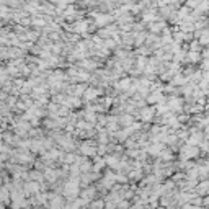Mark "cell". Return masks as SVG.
<instances>
[{"label": "cell", "instance_id": "6da1fadb", "mask_svg": "<svg viewBox=\"0 0 209 209\" xmlns=\"http://www.w3.org/2000/svg\"><path fill=\"white\" fill-rule=\"evenodd\" d=\"M199 155V149H198V145H185L183 149H181V160H188V158H194V157H198Z\"/></svg>", "mask_w": 209, "mask_h": 209}, {"label": "cell", "instance_id": "7a4b0ae2", "mask_svg": "<svg viewBox=\"0 0 209 209\" xmlns=\"http://www.w3.org/2000/svg\"><path fill=\"white\" fill-rule=\"evenodd\" d=\"M183 100L178 97H172L168 98V101H167V106H168V111H181L183 110Z\"/></svg>", "mask_w": 209, "mask_h": 209}, {"label": "cell", "instance_id": "3957f363", "mask_svg": "<svg viewBox=\"0 0 209 209\" xmlns=\"http://www.w3.org/2000/svg\"><path fill=\"white\" fill-rule=\"evenodd\" d=\"M97 16V20H95V25L97 26H103V25H108V23H111L113 20H114V16L111 15H95Z\"/></svg>", "mask_w": 209, "mask_h": 209}, {"label": "cell", "instance_id": "277c9868", "mask_svg": "<svg viewBox=\"0 0 209 209\" xmlns=\"http://www.w3.org/2000/svg\"><path fill=\"white\" fill-rule=\"evenodd\" d=\"M141 116H142V121H150L155 116V108H144L141 111Z\"/></svg>", "mask_w": 209, "mask_h": 209}, {"label": "cell", "instance_id": "5b68a950", "mask_svg": "<svg viewBox=\"0 0 209 209\" xmlns=\"http://www.w3.org/2000/svg\"><path fill=\"white\" fill-rule=\"evenodd\" d=\"M189 78L186 75H181V74H177V75L172 77V83L173 85H185V83H188Z\"/></svg>", "mask_w": 209, "mask_h": 209}, {"label": "cell", "instance_id": "8992f818", "mask_svg": "<svg viewBox=\"0 0 209 209\" xmlns=\"http://www.w3.org/2000/svg\"><path fill=\"white\" fill-rule=\"evenodd\" d=\"M23 191L25 193H39V185L36 181H30V183H26L23 186Z\"/></svg>", "mask_w": 209, "mask_h": 209}, {"label": "cell", "instance_id": "52a82bcc", "mask_svg": "<svg viewBox=\"0 0 209 209\" xmlns=\"http://www.w3.org/2000/svg\"><path fill=\"white\" fill-rule=\"evenodd\" d=\"M75 28H70V31H74V33H85V31L88 30V23L87 21H77Z\"/></svg>", "mask_w": 209, "mask_h": 209}, {"label": "cell", "instance_id": "ba28073f", "mask_svg": "<svg viewBox=\"0 0 209 209\" xmlns=\"http://www.w3.org/2000/svg\"><path fill=\"white\" fill-rule=\"evenodd\" d=\"M80 152L83 154V155H95V149L92 147V142H85L80 145Z\"/></svg>", "mask_w": 209, "mask_h": 209}, {"label": "cell", "instance_id": "9c48e42d", "mask_svg": "<svg viewBox=\"0 0 209 209\" xmlns=\"http://www.w3.org/2000/svg\"><path fill=\"white\" fill-rule=\"evenodd\" d=\"M101 90H95V88H85V100H93V98H97V95H101Z\"/></svg>", "mask_w": 209, "mask_h": 209}, {"label": "cell", "instance_id": "30bf717a", "mask_svg": "<svg viewBox=\"0 0 209 209\" xmlns=\"http://www.w3.org/2000/svg\"><path fill=\"white\" fill-rule=\"evenodd\" d=\"M162 149H163V144H158V142H155V144H152L150 147H147V152H149V154H152V155H158Z\"/></svg>", "mask_w": 209, "mask_h": 209}, {"label": "cell", "instance_id": "8fae6325", "mask_svg": "<svg viewBox=\"0 0 209 209\" xmlns=\"http://www.w3.org/2000/svg\"><path fill=\"white\" fill-rule=\"evenodd\" d=\"M57 175H59V172L57 170H51V168H47L46 170V173H44V177H46L51 183H56V180H57Z\"/></svg>", "mask_w": 209, "mask_h": 209}, {"label": "cell", "instance_id": "7c38bea8", "mask_svg": "<svg viewBox=\"0 0 209 209\" xmlns=\"http://www.w3.org/2000/svg\"><path fill=\"white\" fill-rule=\"evenodd\" d=\"M131 83H133V78H122L121 82L116 83V87L119 88V90H128V88L131 87Z\"/></svg>", "mask_w": 209, "mask_h": 209}, {"label": "cell", "instance_id": "4fadbf2b", "mask_svg": "<svg viewBox=\"0 0 209 209\" xmlns=\"http://www.w3.org/2000/svg\"><path fill=\"white\" fill-rule=\"evenodd\" d=\"M80 196H82V199H85V201H88V199L95 198V189H93V188H87V189H83Z\"/></svg>", "mask_w": 209, "mask_h": 209}, {"label": "cell", "instance_id": "5bb4252c", "mask_svg": "<svg viewBox=\"0 0 209 209\" xmlns=\"http://www.w3.org/2000/svg\"><path fill=\"white\" fill-rule=\"evenodd\" d=\"M185 56L188 57V61L189 62H198L199 59H201V56H199V52L198 51H188Z\"/></svg>", "mask_w": 209, "mask_h": 209}, {"label": "cell", "instance_id": "9a60e30c", "mask_svg": "<svg viewBox=\"0 0 209 209\" xmlns=\"http://www.w3.org/2000/svg\"><path fill=\"white\" fill-rule=\"evenodd\" d=\"M105 163H106V165H110V167H114V168H116L118 163H119V158H118L116 155H110V157L105 158Z\"/></svg>", "mask_w": 209, "mask_h": 209}, {"label": "cell", "instance_id": "2e32d148", "mask_svg": "<svg viewBox=\"0 0 209 209\" xmlns=\"http://www.w3.org/2000/svg\"><path fill=\"white\" fill-rule=\"evenodd\" d=\"M208 188H209V181H206V180H204V181H203L201 185H198V183H196V191H198L199 194H206Z\"/></svg>", "mask_w": 209, "mask_h": 209}, {"label": "cell", "instance_id": "e0dca14e", "mask_svg": "<svg viewBox=\"0 0 209 209\" xmlns=\"http://www.w3.org/2000/svg\"><path fill=\"white\" fill-rule=\"evenodd\" d=\"M30 149L33 150V152H41V150H43V144H41L39 141H31Z\"/></svg>", "mask_w": 209, "mask_h": 209}, {"label": "cell", "instance_id": "ac0fdd59", "mask_svg": "<svg viewBox=\"0 0 209 209\" xmlns=\"http://www.w3.org/2000/svg\"><path fill=\"white\" fill-rule=\"evenodd\" d=\"M163 28H165V23H163V21H160V23H152V25H150V31H152V33H158V31H162Z\"/></svg>", "mask_w": 209, "mask_h": 209}, {"label": "cell", "instance_id": "d6986e66", "mask_svg": "<svg viewBox=\"0 0 209 209\" xmlns=\"http://www.w3.org/2000/svg\"><path fill=\"white\" fill-rule=\"evenodd\" d=\"M142 20L144 21H154V20H155V13H154V10L144 11V13H142Z\"/></svg>", "mask_w": 209, "mask_h": 209}, {"label": "cell", "instance_id": "ffe728a7", "mask_svg": "<svg viewBox=\"0 0 209 209\" xmlns=\"http://www.w3.org/2000/svg\"><path fill=\"white\" fill-rule=\"evenodd\" d=\"M158 157L162 158V160H172L173 158V154H172V150H160V154H158Z\"/></svg>", "mask_w": 209, "mask_h": 209}, {"label": "cell", "instance_id": "44dd1931", "mask_svg": "<svg viewBox=\"0 0 209 209\" xmlns=\"http://www.w3.org/2000/svg\"><path fill=\"white\" fill-rule=\"evenodd\" d=\"M133 121H134V119L129 116V114H124L121 119H118V122H121V124H124V126H129V124H131Z\"/></svg>", "mask_w": 209, "mask_h": 209}, {"label": "cell", "instance_id": "7402d4cb", "mask_svg": "<svg viewBox=\"0 0 209 209\" xmlns=\"http://www.w3.org/2000/svg\"><path fill=\"white\" fill-rule=\"evenodd\" d=\"M59 155H61V152H57V150H51V152H47L46 155H44V158H47V160H56Z\"/></svg>", "mask_w": 209, "mask_h": 209}, {"label": "cell", "instance_id": "603a6c76", "mask_svg": "<svg viewBox=\"0 0 209 209\" xmlns=\"http://www.w3.org/2000/svg\"><path fill=\"white\" fill-rule=\"evenodd\" d=\"M31 25L33 26H46V21L43 20V18H38V16H36V18H33V20H31Z\"/></svg>", "mask_w": 209, "mask_h": 209}, {"label": "cell", "instance_id": "cb8c5ba5", "mask_svg": "<svg viewBox=\"0 0 209 209\" xmlns=\"http://www.w3.org/2000/svg\"><path fill=\"white\" fill-rule=\"evenodd\" d=\"M85 85H77L75 88H74V95L75 97H78V95H83V92H85Z\"/></svg>", "mask_w": 209, "mask_h": 209}, {"label": "cell", "instance_id": "d4e9b609", "mask_svg": "<svg viewBox=\"0 0 209 209\" xmlns=\"http://www.w3.org/2000/svg\"><path fill=\"white\" fill-rule=\"evenodd\" d=\"M145 66H147V59H144V57H139V61H137V69H139V70H144V69H145Z\"/></svg>", "mask_w": 209, "mask_h": 209}, {"label": "cell", "instance_id": "484cf974", "mask_svg": "<svg viewBox=\"0 0 209 209\" xmlns=\"http://www.w3.org/2000/svg\"><path fill=\"white\" fill-rule=\"evenodd\" d=\"M69 5V0H57V8L59 10H66Z\"/></svg>", "mask_w": 209, "mask_h": 209}, {"label": "cell", "instance_id": "4316f807", "mask_svg": "<svg viewBox=\"0 0 209 209\" xmlns=\"http://www.w3.org/2000/svg\"><path fill=\"white\" fill-rule=\"evenodd\" d=\"M199 2H201V0H186V7H188V8H196V7L199 5Z\"/></svg>", "mask_w": 209, "mask_h": 209}, {"label": "cell", "instance_id": "83f0119b", "mask_svg": "<svg viewBox=\"0 0 209 209\" xmlns=\"http://www.w3.org/2000/svg\"><path fill=\"white\" fill-rule=\"evenodd\" d=\"M0 201H8V191H7V188L0 189Z\"/></svg>", "mask_w": 209, "mask_h": 209}, {"label": "cell", "instance_id": "f1b7e54d", "mask_svg": "<svg viewBox=\"0 0 209 209\" xmlns=\"http://www.w3.org/2000/svg\"><path fill=\"white\" fill-rule=\"evenodd\" d=\"M95 118H97V116H95V113H93V111H92V113L88 111L87 114H85V119H87L88 122H92V124H93V122H95V121H97Z\"/></svg>", "mask_w": 209, "mask_h": 209}, {"label": "cell", "instance_id": "f546056e", "mask_svg": "<svg viewBox=\"0 0 209 209\" xmlns=\"http://www.w3.org/2000/svg\"><path fill=\"white\" fill-rule=\"evenodd\" d=\"M188 10H189L188 7H181L180 11H178V16H180V18H185V16L188 15Z\"/></svg>", "mask_w": 209, "mask_h": 209}, {"label": "cell", "instance_id": "4dcf8cb0", "mask_svg": "<svg viewBox=\"0 0 209 209\" xmlns=\"http://www.w3.org/2000/svg\"><path fill=\"white\" fill-rule=\"evenodd\" d=\"M64 160H66V163H74L75 162V155L74 154H67L66 157H64Z\"/></svg>", "mask_w": 209, "mask_h": 209}, {"label": "cell", "instance_id": "1f68e13d", "mask_svg": "<svg viewBox=\"0 0 209 209\" xmlns=\"http://www.w3.org/2000/svg\"><path fill=\"white\" fill-rule=\"evenodd\" d=\"M198 49H199V43H198V39H196V41H193V43H191L189 51H198Z\"/></svg>", "mask_w": 209, "mask_h": 209}, {"label": "cell", "instance_id": "d6a6232c", "mask_svg": "<svg viewBox=\"0 0 209 209\" xmlns=\"http://www.w3.org/2000/svg\"><path fill=\"white\" fill-rule=\"evenodd\" d=\"M33 180H38V178H41V173H38V172H31V175H30Z\"/></svg>", "mask_w": 209, "mask_h": 209}, {"label": "cell", "instance_id": "836d02e7", "mask_svg": "<svg viewBox=\"0 0 209 209\" xmlns=\"http://www.w3.org/2000/svg\"><path fill=\"white\" fill-rule=\"evenodd\" d=\"M93 208H101V206H105V203H101V201H97V203H92Z\"/></svg>", "mask_w": 209, "mask_h": 209}, {"label": "cell", "instance_id": "e575fe53", "mask_svg": "<svg viewBox=\"0 0 209 209\" xmlns=\"http://www.w3.org/2000/svg\"><path fill=\"white\" fill-rule=\"evenodd\" d=\"M116 206H121V208H126V206H129V203H126V201H122V203H116Z\"/></svg>", "mask_w": 209, "mask_h": 209}, {"label": "cell", "instance_id": "d590c367", "mask_svg": "<svg viewBox=\"0 0 209 209\" xmlns=\"http://www.w3.org/2000/svg\"><path fill=\"white\" fill-rule=\"evenodd\" d=\"M108 2H119V0H108Z\"/></svg>", "mask_w": 209, "mask_h": 209}]
</instances>
